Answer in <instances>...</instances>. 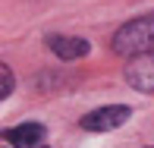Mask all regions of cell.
<instances>
[{
	"instance_id": "obj_1",
	"label": "cell",
	"mask_w": 154,
	"mask_h": 148,
	"mask_svg": "<svg viewBox=\"0 0 154 148\" xmlns=\"http://www.w3.org/2000/svg\"><path fill=\"white\" fill-rule=\"evenodd\" d=\"M110 47H113L120 57H129V60L154 54V13L120 25L116 35H113V41H110Z\"/></svg>"
},
{
	"instance_id": "obj_2",
	"label": "cell",
	"mask_w": 154,
	"mask_h": 148,
	"mask_svg": "<svg viewBox=\"0 0 154 148\" xmlns=\"http://www.w3.org/2000/svg\"><path fill=\"white\" fill-rule=\"evenodd\" d=\"M129 117H132V110L126 104H107V107H97L91 114H85L79 120V126L88 132H110V129H120Z\"/></svg>"
},
{
	"instance_id": "obj_3",
	"label": "cell",
	"mask_w": 154,
	"mask_h": 148,
	"mask_svg": "<svg viewBox=\"0 0 154 148\" xmlns=\"http://www.w3.org/2000/svg\"><path fill=\"white\" fill-rule=\"evenodd\" d=\"M126 82H129L135 91L154 95V54L135 57V63H129V66H126Z\"/></svg>"
},
{
	"instance_id": "obj_4",
	"label": "cell",
	"mask_w": 154,
	"mask_h": 148,
	"mask_svg": "<svg viewBox=\"0 0 154 148\" xmlns=\"http://www.w3.org/2000/svg\"><path fill=\"white\" fill-rule=\"evenodd\" d=\"M47 47H51L60 60H66V63L85 57V54L91 51V44H88L85 38H75V35H47Z\"/></svg>"
},
{
	"instance_id": "obj_5",
	"label": "cell",
	"mask_w": 154,
	"mask_h": 148,
	"mask_svg": "<svg viewBox=\"0 0 154 148\" xmlns=\"http://www.w3.org/2000/svg\"><path fill=\"white\" fill-rule=\"evenodd\" d=\"M44 126L41 123H22V126H13V129L3 132V139L10 142L13 148H38L41 139H44Z\"/></svg>"
},
{
	"instance_id": "obj_6",
	"label": "cell",
	"mask_w": 154,
	"mask_h": 148,
	"mask_svg": "<svg viewBox=\"0 0 154 148\" xmlns=\"http://www.w3.org/2000/svg\"><path fill=\"white\" fill-rule=\"evenodd\" d=\"M0 73H3V91H0V95L10 98V95H13V73H10V66H6V63L0 66Z\"/></svg>"
},
{
	"instance_id": "obj_7",
	"label": "cell",
	"mask_w": 154,
	"mask_h": 148,
	"mask_svg": "<svg viewBox=\"0 0 154 148\" xmlns=\"http://www.w3.org/2000/svg\"><path fill=\"white\" fill-rule=\"evenodd\" d=\"M6 148H13V145H10V142H6Z\"/></svg>"
},
{
	"instance_id": "obj_8",
	"label": "cell",
	"mask_w": 154,
	"mask_h": 148,
	"mask_svg": "<svg viewBox=\"0 0 154 148\" xmlns=\"http://www.w3.org/2000/svg\"><path fill=\"white\" fill-rule=\"evenodd\" d=\"M38 148H47V145H38Z\"/></svg>"
}]
</instances>
